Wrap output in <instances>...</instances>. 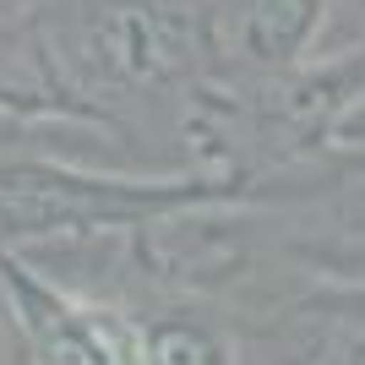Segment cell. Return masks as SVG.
Here are the masks:
<instances>
[{
    "mask_svg": "<svg viewBox=\"0 0 365 365\" xmlns=\"http://www.w3.org/2000/svg\"><path fill=\"white\" fill-rule=\"evenodd\" d=\"M305 365H365V300H354Z\"/></svg>",
    "mask_w": 365,
    "mask_h": 365,
    "instance_id": "6da1fadb",
    "label": "cell"
},
{
    "mask_svg": "<svg viewBox=\"0 0 365 365\" xmlns=\"http://www.w3.org/2000/svg\"><path fill=\"white\" fill-rule=\"evenodd\" d=\"M0 365H28V344L16 333V317L6 300H0Z\"/></svg>",
    "mask_w": 365,
    "mask_h": 365,
    "instance_id": "7a4b0ae2",
    "label": "cell"
}]
</instances>
